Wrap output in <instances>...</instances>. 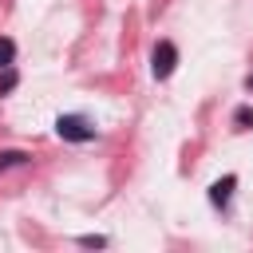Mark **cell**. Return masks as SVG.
<instances>
[{
  "mask_svg": "<svg viewBox=\"0 0 253 253\" xmlns=\"http://www.w3.org/2000/svg\"><path fill=\"white\" fill-rule=\"evenodd\" d=\"M55 134L63 142H91L95 138V126L83 119V115H59L55 119Z\"/></svg>",
  "mask_w": 253,
  "mask_h": 253,
  "instance_id": "obj_1",
  "label": "cell"
},
{
  "mask_svg": "<svg viewBox=\"0 0 253 253\" xmlns=\"http://www.w3.org/2000/svg\"><path fill=\"white\" fill-rule=\"evenodd\" d=\"M174 67H178V47H174L170 40H158L154 51H150V75H154V79H170Z\"/></svg>",
  "mask_w": 253,
  "mask_h": 253,
  "instance_id": "obj_2",
  "label": "cell"
},
{
  "mask_svg": "<svg viewBox=\"0 0 253 253\" xmlns=\"http://www.w3.org/2000/svg\"><path fill=\"white\" fill-rule=\"evenodd\" d=\"M233 190H237V178H233V174H225V178H217V182L210 186V202H213L217 210H229V198H233Z\"/></svg>",
  "mask_w": 253,
  "mask_h": 253,
  "instance_id": "obj_3",
  "label": "cell"
},
{
  "mask_svg": "<svg viewBox=\"0 0 253 253\" xmlns=\"http://www.w3.org/2000/svg\"><path fill=\"white\" fill-rule=\"evenodd\" d=\"M12 59H16V43H12L8 36H0V71L12 67Z\"/></svg>",
  "mask_w": 253,
  "mask_h": 253,
  "instance_id": "obj_4",
  "label": "cell"
},
{
  "mask_svg": "<svg viewBox=\"0 0 253 253\" xmlns=\"http://www.w3.org/2000/svg\"><path fill=\"white\" fill-rule=\"evenodd\" d=\"M233 123H237L241 130H253V107H237V111H233Z\"/></svg>",
  "mask_w": 253,
  "mask_h": 253,
  "instance_id": "obj_5",
  "label": "cell"
},
{
  "mask_svg": "<svg viewBox=\"0 0 253 253\" xmlns=\"http://www.w3.org/2000/svg\"><path fill=\"white\" fill-rule=\"evenodd\" d=\"M20 162H28V154H24V150H4V154H0V170L20 166Z\"/></svg>",
  "mask_w": 253,
  "mask_h": 253,
  "instance_id": "obj_6",
  "label": "cell"
},
{
  "mask_svg": "<svg viewBox=\"0 0 253 253\" xmlns=\"http://www.w3.org/2000/svg\"><path fill=\"white\" fill-rule=\"evenodd\" d=\"M79 245H83V249H103V245H107V237H103V233H83V237H79Z\"/></svg>",
  "mask_w": 253,
  "mask_h": 253,
  "instance_id": "obj_7",
  "label": "cell"
},
{
  "mask_svg": "<svg viewBox=\"0 0 253 253\" xmlns=\"http://www.w3.org/2000/svg\"><path fill=\"white\" fill-rule=\"evenodd\" d=\"M16 83H20V75H16L12 67H4V75H0V95H8V91H12Z\"/></svg>",
  "mask_w": 253,
  "mask_h": 253,
  "instance_id": "obj_8",
  "label": "cell"
},
{
  "mask_svg": "<svg viewBox=\"0 0 253 253\" xmlns=\"http://www.w3.org/2000/svg\"><path fill=\"white\" fill-rule=\"evenodd\" d=\"M245 91H253V71H249V75H245Z\"/></svg>",
  "mask_w": 253,
  "mask_h": 253,
  "instance_id": "obj_9",
  "label": "cell"
}]
</instances>
